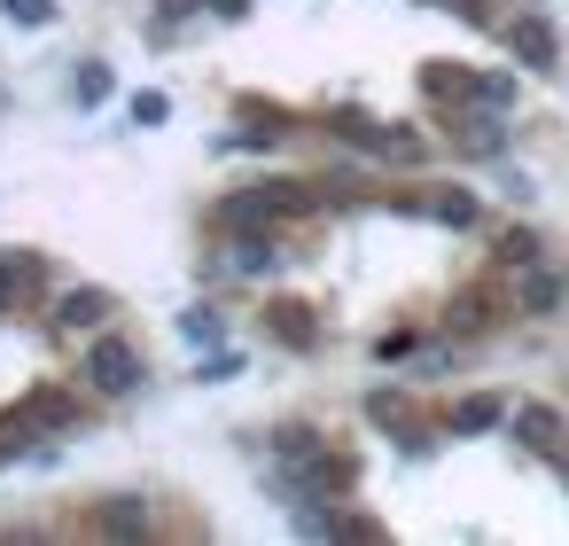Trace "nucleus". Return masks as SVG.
<instances>
[{
    "instance_id": "1",
    "label": "nucleus",
    "mask_w": 569,
    "mask_h": 546,
    "mask_svg": "<svg viewBox=\"0 0 569 546\" xmlns=\"http://www.w3.org/2000/svg\"><path fill=\"white\" fill-rule=\"evenodd\" d=\"M87 375H94L102 390H133V383H141V351H133L126 336H102V344L87 351Z\"/></svg>"
},
{
    "instance_id": "2",
    "label": "nucleus",
    "mask_w": 569,
    "mask_h": 546,
    "mask_svg": "<svg viewBox=\"0 0 569 546\" xmlns=\"http://www.w3.org/2000/svg\"><path fill=\"white\" fill-rule=\"evenodd\" d=\"M561 297H569V274H538V258H530L522 281H515V312H538V320H546Z\"/></svg>"
},
{
    "instance_id": "3",
    "label": "nucleus",
    "mask_w": 569,
    "mask_h": 546,
    "mask_svg": "<svg viewBox=\"0 0 569 546\" xmlns=\"http://www.w3.org/2000/svg\"><path fill=\"white\" fill-rule=\"evenodd\" d=\"M499 32H507V48H515V56H522L530 71H553V32H546L538 17H507Z\"/></svg>"
},
{
    "instance_id": "4",
    "label": "nucleus",
    "mask_w": 569,
    "mask_h": 546,
    "mask_svg": "<svg viewBox=\"0 0 569 546\" xmlns=\"http://www.w3.org/2000/svg\"><path fill=\"white\" fill-rule=\"evenodd\" d=\"M56 320L63 328H102L110 320V289H63L56 297Z\"/></svg>"
},
{
    "instance_id": "5",
    "label": "nucleus",
    "mask_w": 569,
    "mask_h": 546,
    "mask_svg": "<svg viewBox=\"0 0 569 546\" xmlns=\"http://www.w3.org/2000/svg\"><path fill=\"white\" fill-rule=\"evenodd\" d=\"M507 421H515V437H522V445H538V453H561V414H553V406H515Z\"/></svg>"
},
{
    "instance_id": "6",
    "label": "nucleus",
    "mask_w": 569,
    "mask_h": 546,
    "mask_svg": "<svg viewBox=\"0 0 569 546\" xmlns=\"http://www.w3.org/2000/svg\"><path fill=\"white\" fill-rule=\"evenodd\" d=\"M94 530L102 538H149V507L141 499H102L94 507Z\"/></svg>"
},
{
    "instance_id": "7",
    "label": "nucleus",
    "mask_w": 569,
    "mask_h": 546,
    "mask_svg": "<svg viewBox=\"0 0 569 546\" xmlns=\"http://www.w3.org/2000/svg\"><path fill=\"white\" fill-rule=\"evenodd\" d=\"M445 133H452V141H460L468 157H499V126H491L483 110H468V118H452Z\"/></svg>"
},
{
    "instance_id": "8",
    "label": "nucleus",
    "mask_w": 569,
    "mask_h": 546,
    "mask_svg": "<svg viewBox=\"0 0 569 546\" xmlns=\"http://www.w3.org/2000/svg\"><path fill=\"white\" fill-rule=\"evenodd\" d=\"M273 336H281V344H297V351H312V336H320V328L305 320V305H273Z\"/></svg>"
},
{
    "instance_id": "9",
    "label": "nucleus",
    "mask_w": 569,
    "mask_h": 546,
    "mask_svg": "<svg viewBox=\"0 0 569 546\" xmlns=\"http://www.w3.org/2000/svg\"><path fill=\"white\" fill-rule=\"evenodd\" d=\"M421 211L445 219V227H468V219H476V196H460V188H452V196H421Z\"/></svg>"
},
{
    "instance_id": "10",
    "label": "nucleus",
    "mask_w": 569,
    "mask_h": 546,
    "mask_svg": "<svg viewBox=\"0 0 569 546\" xmlns=\"http://www.w3.org/2000/svg\"><path fill=\"white\" fill-rule=\"evenodd\" d=\"M452 328H460V336H476V328H491V289H468V297L452 305Z\"/></svg>"
},
{
    "instance_id": "11",
    "label": "nucleus",
    "mask_w": 569,
    "mask_h": 546,
    "mask_svg": "<svg viewBox=\"0 0 569 546\" xmlns=\"http://www.w3.org/2000/svg\"><path fill=\"white\" fill-rule=\"evenodd\" d=\"M452 421H460V429H491V421H507V406H499V398H468Z\"/></svg>"
},
{
    "instance_id": "12",
    "label": "nucleus",
    "mask_w": 569,
    "mask_h": 546,
    "mask_svg": "<svg viewBox=\"0 0 569 546\" xmlns=\"http://www.w3.org/2000/svg\"><path fill=\"white\" fill-rule=\"evenodd\" d=\"M0 9H9L17 24H48V17H56V9H48V0H0Z\"/></svg>"
},
{
    "instance_id": "13",
    "label": "nucleus",
    "mask_w": 569,
    "mask_h": 546,
    "mask_svg": "<svg viewBox=\"0 0 569 546\" xmlns=\"http://www.w3.org/2000/svg\"><path fill=\"white\" fill-rule=\"evenodd\" d=\"M499 258H507V266H530L538 242H530V235H499Z\"/></svg>"
},
{
    "instance_id": "14",
    "label": "nucleus",
    "mask_w": 569,
    "mask_h": 546,
    "mask_svg": "<svg viewBox=\"0 0 569 546\" xmlns=\"http://www.w3.org/2000/svg\"><path fill=\"white\" fill-rule=\"evenodd\" d=\"M110 95V71H79V102H102Z\"/></svg>"
},
{
    "instance_id": "15",
    "label": "nucleus",
    "mask_w": 569,
    "mask_h": 546,
    "mask_svg": "<svg viewBox=\"0 0 569 546\" xmlns=\"http://www.w3.org/2000/svg\"><path fill=\"white\" fill-rule=\"evenodd\" d=\"M188 336L196 344H219V312H188Z\"/></svg>"
},
{
    "instance_id": "16",
    "label": "nucleus",
    "mask_w": 569,
    "mask_h": 546,
    "mask_svg": "<svg viewBox=\"0 0 569 546\" xmlns=\"http://www.w3.org/2000/svg\"><path fill=\"white\" fill-rule=\"evenodd\" d=\"M437 9H452V0H437Z\"/></svg>"
}]
</instances>
